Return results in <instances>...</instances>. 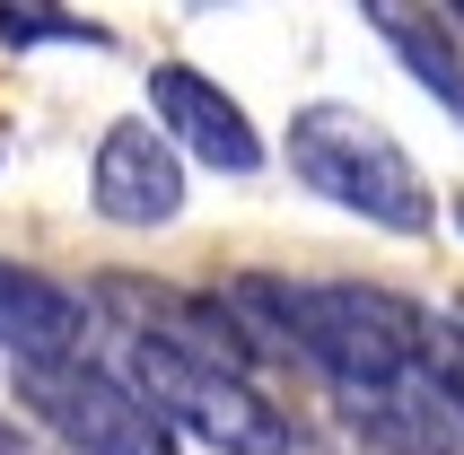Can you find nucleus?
I'll list each match as a JSON object with an SVG mask.
<instances>
[{
    "label": "nucleus",
    "instance_id": "nucleus-11",
    "mask_svg": "<svg viewBox=\"0 0 464 455\" xmlns=\"http://www.w3.org/2000/svg\"><path fill=\"white\" fill-rule=\"evenodd\" d=\"M0 455H35V438H26V430H9V421H0Z\"/></svg>",
    "mask_w": 464,
    "mask_h": 455
},
{
    "label": "nucleus",
    "instance_id": "nucleus-5",
    "mask_svg": "<svg viewBox=\"0 0 464 455\" xmlns=\"http://www.w3.org/2000/svg\"><path fill=\"white\" fill-rule=\"evenodd\" d=\"M150 123L176 140L184 158H202L219 176H255L263 167V131L246 123V105L193 62H158L150 71Z\"/></svg>",
    "mask_w": 464,
    "mask_h": 455
},
{
    "label": "nucleus",
    "instance_id": "nucleus-1",
    "mask_svg": "<svg viewBox=\"0 0 464 455\" xmlns=\"http://www.w3.org/2000/svg\"><path fill=\"white\" fill-rule=\"evenodd\" d=\"M219 298L237 306V324L255 333V351H281V359H298V368H315L342 403L430 377V315H420L412 298H394V289L237 272Z\"/></svg>",
    "mask_w": 464,
    "mask_h": 455
},
{
    "label": "nucleus",
    "instance_id": "nucleus-10",
    "mask_svg": "<svg viewBox=\"0 0 464 455\" xmlns=\"http://www.w3.org/2000/svg\"><path fill=\"white\" fill-rule=\"evenodd\" d=\"M430 385L447 394V411L464 421V324L447 315V324H430Z\"/></svg>",
    "mask_w": 464,
    "mask_h": 455
},
{
    "label": "nucleus",
    "instance_id": "nucleus-2",
    "mask_svg": "<svg viewBox=\"0 0 464 455\" xmlns=\"http://www.w3.org/2000/svg\"><path fill=\"white\" fill-rule=\"evenodd\" d=\"M289 176L307 184V193H324L334 210L386 228V237H430V219H439V193L412 167V150L377 114L334 105V97L289 114Z\"/></svg>",
    "mask_w": 464,
    "mask_h": 455
},
{
    "label": "nucleus",
    "instance_id": "nucleus-14",
    "mask_svg": "<svg viewBox=\"0 0 464 455\" xmlns=\"http://www.w3.org/2000/svg\"><path fill=\"white\" fill-rule=\"evenodd\" d=\"M456 9H464V0H456Z\"/></svg>",
    "mask_w": 464,
    "mask_h": 455
},
{
    "label": "nucleus",
    "instance_id": "nucleus-7",
    "mask_svg": "<svg viewBox=\"0 0 464 455\" xmlns=\"http://www.w3.org/2000/svg\"><path fill=\"white\" fill-rule=\"evenodd\" d=\"M88 298L62 289V280L26 272V263H0V351L18 368H53V359H88Z\"/></svg>",
    "mask_w": 464,
    "mask_h": 455
},
{
    "label": "nucleus",
    "instance_id": "nucleus-13",
    "mask_svg": "<svg viewBox=\"0 0 464 455\" xmlns=\"http://www.w3.org/2000/svg\"><path fill=\"white\" fill-rule=\"evenodd\" d=\"M456 219H464V210H456Z\"/></svg>",
    "mask_w": 464,
    "mask_h": 455
},
{
    "label": "nucleus",
    "instance_id": "nucleus-3",
    "mask_svg": "<svg viewBox=\"0 0 464 455\" xmlns=\"http://www.w3.org/2000/svg\"><path fill=\"white\" fill-rule=\"evenodd\" d=\"M123 377L158 403V421L176 438H202L210 455H289L298 447L281 403H263V385L246 377V368L167 351V342H123Z\"/></svg>",
    "mask_w": 464,
    "mask_h": 455
},
{
    "label": "nucleus",
    "instance_id": "nucleus-8",
    "mask_svg": "<svg viewBox=\"0 0 464 455\" xmlns=\"http://www.w3.org/2000/svg\"><path fill=\"white\" fill-rule=\"evenodd\" d=\"M360 18L377 26V44L464 123V44H456V26H447L430 0H360Z\"/></svg>",
    "mask_w": 464,
    "mask_h": 455
},
{
    "label": "nucleus",
    "instance_id": "nucleus-9",
    "mask_svg": "<svg viewBox=\"0 0 464 455\" xmlns=\"http://www.w3.org/2000/svg\"><path fill=\"white\" fill-rule=\"evenodd\" d=\"M0 44L35 53V44H105V26H88L62 0H0Z\"/></svg>",
    "mask_w": 464,
    "mask_h": 455
},
{
    "label": "nucleus",
    "instance_id": "nucleus-12",
    "mask_svg": "<svg viewBox=\"0 0 464 455\" xmlns=\"http://www.w3.org/2000/svg\"><path fill=\"white\" fill-rule=\"evenodd\" d=\"M456 324H464V298H456Z\"/></svg>",
    "mask_w": 464,
    "mask_h": 455
},
{
    "label": "nucleus",
    "instance_id": "nucleus-4",
    "mask_svg": "<svg viewBox=\"0 0 464 455\" xmlns=\"http://www.w3.org/2000/svg\"><path fill=\"white\" fill-rule=\"evenodd\" d=\"M18 394L71 455H176V430L158 421V403L123 377V368H105V359L18 368Z\"/></svg>",
    "mask_w": 464,
    "mask_h": 455
},
{
    "label": "nucleus",
    "instance_id": "nucleus-6",
    "mask_svg": "<svg viewBox=\"0 0 464 455\" xmlns=\"http://www.w3.org/2000/svg\"><path fill=\"white\" fill-rule=\"evenodd\" d=\"M88 202L114 228H167L184 210V150L158 123H105L88 158Z\"/></svg>",
    "mask_w": 464,
    "mask_h": 455
}]
</instances>
